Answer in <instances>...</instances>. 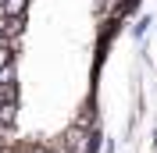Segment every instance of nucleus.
<instances>
[{
  "instance_id": "f257e3e1",
  "label": "nucleus",
  "mask_w": 157,
  "mask_h": 153,
  "mask_svg": "<svg viewBox=\"0 0 157 153\" xmlns=\"http://www.w3.org/2000/svg\"><path fill=\"white\" fill-rule=\"evenodd\" d=\"M93 146H97V139H93V132L86 125H71L64 132V139H61V150L64 153H93Z\"/></svg>"
},
{
  "instance_id": "f03ea898",
  "label": "nucleus",
  "mask_w": 157,
  "mask_h": 153,
  "mask_svg": "<svg viewBox=\"0 0 157 153\" xmlns=\"http://www.w3.org/2000/svg\"><path fill=\"white\" fill-rule=\"evenodd\" d=\"M4 4V18H25V7L29 0H0Z\"/></svg>"
},
{
  "instance_id": "7ed1b4c3",
  "label": "nucleus",
  "mask_w": 157,
  "mask_h": 153,
  "mask_svg": "<svg viewBox=\"0 0 157 153\" xmlns=\"http://www.w3.org/2000/svg\"><path fill=\"white\" fill-rule=\"evenodd\" d=\"M57 153H64V150H57Z\"/></svg>"
}]
</instances>
